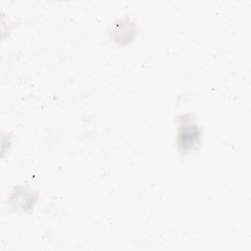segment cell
Returning <instances> with one entry per match:
<instances>
[{
    "label": "cell",
    "instance_id": "1",
    "mask_svg": "<svg viewBox=\"0 0 251 251\" xmlns=\"http://www.w3.org/2000/svg\"><path fill=\"white\" fill-rule=\"evenodd\" d=\"M188 126L181 127L179 133V145L184 150H190L192 146L196 144L198 141L199 132L197 131V127L194 125H187Z\"/></svg>",
    "mask_w": 251,
    "mask_h": 251
}]
</instances>
